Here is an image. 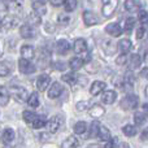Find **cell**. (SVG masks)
Masks as SVG:
<instances>
[{
  "mask_svg": "<svg viewBox=\"0 0 148 148\" xmlns=\"http://www.w3.org/2000/svg\"><path fill=\"white\" fill-rule=\"evenodd\" d=\"M144 60H146V61H148V51L146 52V57H144Z\"/></svg>",
  "mask_w": 148,
  "mask_h": 148,
  "instance_id": "cell-49",
  "label": "cell"
},
{
  "mask_svg": "<svg viewBox=\"0 0 148 148\" xmlns=\"http://www.w3.org/2000/svg\"><path fill=\"white\" fill-rule=\"evenodd\" d=\"M1 25H3V20H1V17H0V29H1Z\"/></svg>",
  "mask_w": 148,
  "mask_h": 148,
  "instance_id": "cell-51",
  "label": "cell"
},
{
  "mask_svg": "<svg viewBox=\"0 0 148 148\" xmlns=\"http://www.w3.org/2000/svg\"><path fill=\"white\" fill-rule=\"evenodd\" d=\"M138 104H139V99L136 95H126L120 103V107L122 108L123 110H130V109H135L138 108Z\"/></svg>",
  "mask_w": 148,
  "mask_h": 148,
  "instance_id": "cell-1",
  "label": "cell"
},
{
  "mask_svg": "<svg viewBox=\"0 0 148 148\" xmlns=\"http://www.w3.org/2000/svg\"><path fill=\"white\" fill-rule=\"evenodd\" d=\"M10 73V66L5 61H0V77H7Z\"/></svg>",
  "mask_w": 148,
  "mask_h": 148,
  "instance_id": "cell-37",
  "label": "cell"
},
{
  "mask_svg": "<svg viewBox=\"0 0 148 148\" xmlns=\"http://www.w3.org/2000/svg\"><path fill=\"white\" fill-rule=\"evenodd\" d=\"M61 78H62V81H64L65 83L70 84V86H74V84L77 83V81H78V77H77L74 73H65Z\"/></svg>",
  "mask_w": 148,
  "mask_h": 148,
  "instance_id": "cell-29",
  "label": "cell"
},
{
  "mask_svg": "<svg viewBox=\"0 0 148 148\" xmlns=\"http://www.w3.org/2000/svg\"><path fill=\"white\" fill-rule=\"evenodd\" d=\"M116 99H117V94H116V91H113V90H107V91H104V94H103V96H101V101L104 103V104H113V103L116 101Z\"/></svg>",
  "mask_w": 148,
  "mask_h": 148,
  "instance_id": "cell-14",
  "label": "cell"
},
{
  "mask_svg": "<svg viewBox=\"0 0 148 148\" xmlns=\"http://www.w3.org/2000/svg\"><path fill=\"white\" fill-rule=\"evenodd\" d=\"M123 79H125L126 82H129V83H134V81H135V77H134L133 72H126L125 77H123Z\"/></svg>",
  "mask_w": 148,
  "mask_h": 148,
  "instance_id": "cell-43",
  "label": "cell"
},
{
  "mask_svg": "<svg viewBox=\"0 0 148 148\" xmlns=\"http://www.w3.org/2000/svg\"><path fill=\"white\" fill-rule=\"evenodd\" d=\"M146 120H147V114L143 112V110L135 112V114H134V121H135L136 126H142L144 122H146Z\"/></svg>",
  "mask_w": 148,
  "mask_h": 148,
  "instance_id": "cell-26",
  "label": "cell"
},
{
  "mask_svg": "<svg viewBox=\"0 0 148 148\" xmlns=\"http://www.w3.org/2000/svg\"><path fill=\"white\" fill-rule=\"evenodd\" d=\"M99 127H100V123L97 122V121H94V122L91 123V126H90V134H88L90 138L97 136V134H99Z\"/></svg>",
  "mask_w": 148,
  "mask_h": 148,
  "instance_id": "cell-34",
  "label": "cell"
},
{
  "mask_svg": "<svg viewBox=\"0 0 148 148\" xmlns=\"http://www.w3.org/2000/svg\"><path fill=\"white\" fill-rule=\"evenodd\" d=\"M55 69L56 70H65L66 69V64L65 62H62V61H59V62H55Z\"/></svg>",
  "mask_w": 148,
  "mask_h": 148,
  "instance_id": "cell-44",
  "label": "cell"
},
{
  "mask_svg": "<svg viewBox=\"0 0 148 148\" xmlns=\"http://www.w3.org/2000/svg\"><path fill=\"white\" fill-rule=\"evenodd\" d=\"M46 125H47V120L44 116H36L35 120H34L33 123H31V126H33L34 129H42Z\"/></svg>",
  "mask_w": 148,
  "mask_h": 148,
  "instance_id": "cell-28",
  "label": "cell"
},
{
  "mask_svg": "<svg viewBox=\"0 0 148 148\" xmlns=\"http://www.w3.org/2000/svg\"><path fill=\"white\" fill-rule=\"evenodd\" d=\"M64 7H65V10H66L68 13L73 12V10L77 8V0H65Z\"/></svg>",
  "mask_w": 148,
  "mask_h": 148,
  "instance_id": "cell-40",
  "label": "cell"
},
{
  "mask_svg": "<svg viewBox=\"0 0 148 148\" xmlns=\"http://www.w3.org/2000/svg\"><path fill=\"white\" fill-rule=\"evenodd\" d=\"M129 64H130L131 69H138L142 65V57L138 53H131L129 57Z\"/></svg>",
  "mask_w": 148,
  "mask_h": 148,
  "instance_id": "cell-23",
  "label": "cell"
},
{
  "mask_svg": "<svg viewBox=\"0 0 148 148\" xmlns=\"http://www.w3.org/2000/svg\"><path fill=\"white\" fill-rule=\"evenodd\" d=\"M84 62L86 61H84L83 57L77 56V57H73V59L69 61V66H70V69H72L73 72H75V70H79L81 68H83Z\"/></svg>",
  "mask_w": 148,
  "mask_h": 148,
  "instance_id": "cell-19",
  "label": "cell"
},
{
  "mask_svg": "<svg viewBox=\"0 0 148 148\" xmlns=\"http://www.w3.org/2000/svg\"><path fill=\"white\" fill-rule=\"evenodd\" d=\"M21 56L25 57V59H34V56H35V49H34L33 46H29V44H23L22 47H21Z\"/></svg>",
  "mask_w": 148,
  "mask_h": 148,
  "instance_id": "cell-16",
  "label": "cell"
},
{
  "mask_svg": "<svg viewBox=\"0 0 148 148\" xmlns=\"http://www.w3.org/2000/svg\"><path fill=\"white\" fill-rule=\"evenodd\" d=\"M20 35L25 39H31L35 36V29H34V26L31 23L27 22L20 27Z\"/></svg>",
  "mask_w": 148,
  "mask_h": 148,
  "instance_id": "cell-8",
  "label": "cell"
},
{
  "mask_svg": "<svg viewBox=\"0 0 148 148\" xmlns=\"http://www.w3.org/2000/svg\"><path fill=\"white\" fill-rule=\"evenodd\" d=\"M122 131L126 136H134L138 133V129H136V125H125L122 127Z\"/></svg>",
  "mask_w": 148,
  "mask_h": 148,
  "instance_id": "cell-30",
  "label": "cell"
},
{
  "mask_svg": "<svg viewBox=\"0 0 148 148\" xmlns=\"http://www.w3.org/2000/svg\"><path fill=\"white\" fill-rule=\"evenodd\" d=\"M142 110H143L146 114H148V104H144L143 105V109H142Z\"/></svg>",
  "mask_w": 148,
  "mask_h": 148,
  "instance_id": "cell-48",
  "label": "cell"
},
{
  "mask_svg": "<svg viewBox=\"0 0 148 148\" xmlns=\"http://www.w3.org/2000/svg\"><path fill=\"white\" fill-rule=\"evenodd\" d=\"M144 34H146L144 27H139L138 30H136V39H142L144 36Z\"/></svg>",
  "mask_w": 148,
  "mask_h": 148,
  "instance_id": "cell-46",
  "label": "cell"
},
{
  "mask_svg": "<svg viewBox=\"0 0 148 148\" xmlns=\"http://www.w3.org/2000/svg\"><path fill=\"white\" fill-rule=\"evenodd\" d=\"M31 5H33V10L36 12L38 14H40V16L46 14V12H47L46 0H31Z\"/></svg>",
  "mask_w": 148,
  "mask_h": 148,
  "instance_id": "cell-13",
  "label": "cell"
},
{
  "mask_svg": "<svg viewBox=\"0 0 148 148\" xmlns=\"http://www.w3.org/2000/svg\"><path fill=\"white\" fill-rule=\"evenodd\" d=\"M88 108H90L88 101H79L78 104H77V110H78V112H84V110H87Z\"/></svg>",
  "mask_w": 148,
  "mask_h": 148,
  "instance_id": "cell-41",
  "label": "cell"
},
{
  "mask_svg": "<svg viewBox=\"0 0 148 148\" xmlns=\"http://www.w3.org/2000/svg\"><path fill=\"white\" fill-rule=\"evenodd\" d=\"M9 97H10V91L4 86H0V105L5 107L9 103Z\"/></svg>",
  "mask_w": 148,
  "mask_h": 148,
  "instance_id": "cell-20",
  "label": "cell"
},
{
  "mask_svg": "<svg viewBox=\"0 0 148 148\" xmlns=\"http://www.w3.org/2000/svg\"><path fill=\"white\" fill-rule=\"evenodd\" d=\"M29 23H31V25H39L40 23V14H38L36 12H33L30 13V16H29Z\"/></svg>",
  "mask_w": 148,
  "mask_h": 148,
  "instance_id": "cell-39",
  "label": "cell"
},
{
  "mask_svg": "<svg viewBox=\"0 0 148 148\" xmlns=\"http://www.w3.org/2000/svg\"><path fill=\"white\" fill-rule=\"evenodd\" d=\"M126 62H127V56H126V53H121L120 56L116 59V64L117 65H125Z\"/></svg>",
  "mask_w": 148,
  "mask_h": 148,
  "instance_id": "cell-42",
  "label": "cell"
},
{
  "mask_svg": "<svg viewBox=\"0 0 148 148\" xmlns=\"http://www.w3.org/2000/svg\"><path fill=\"white\" fill-rule=\"evenodd\" d=\"M62 94V86L59 82H53L48 88V97L49 99H56Z\"/></svg>",
  "mask_w": 148,
  "mask_h": 148,
  "instance_id": "cell-9",
  "label": "cell"
},
{
  "mask_svg": "<svg viewBox=\"0 0 148 148\" xmlns=\"http://www.w3.org/2000/svg\"><path fill=\"white\" fill-rule=\"evenodd\" d=\"M10 96L18 103H25L27 101V91H26L25 87H21V86H13L10 88Z\"/></svg>",
  "mask_w": 148,
  "mask_h": 148,
  "instance_id": "cell-2",
  "label": "cell"
},
{
  "mask_svg": "<svg viewBox=\"0 0 148 148\" xmlns=\"http://www.w3.org/2000/svg\"><path fill=\"white\" fill-rule=\"evenodd\" d=\"M97 136H99V139L103 142H109L110 140V131L108 130L105 126H100Z\"/></svg>",
  "mask_w": 148,
  "mask_h": 148,
  "instance_id": "cell-25",
  "label": "cell"
},
{
  "mask_svg": "<svg viewBox=\"0 0 148 148\" xmlns=\"http://www.w3.org/2000/svg\"><path fill=\"white\" fill-rule=\"evenodd\" d=\"M118 51H120V53H126L127 55L129 52L131 51V47H133V43H131V40H129V39H121L120 42H118Z\"/></svg>",
  "mask_w": 148,
  "mask_h": 148,
  "instance_id": "cell-17",
  "label": "cell"
},
{
  "mask_svg": "<svg viewBox=\"0 0 148 148\" xmlns=\"http://www.w3.org/2000/svg\"><path fill=\"white\" fill-rule=\"evenodd\" d=\"M16 138V134H14V130L10 127H7L4 131H3V135H1V139H3V143L4 144H10Z\"/></svg>",
  "mask_w": 148,
  "mask_h": 148,
  "instance_id": "cell-15",
  "label": "cell"
},
{
  "mask_svg": "<svg viewBox=\"0 0 148 148\" xmlns=\"http://www.w3.org/2000/svg\"><path fill=\"white\" fill-rule=\"evenodd\" d=\"M139 22L143 25V27H148V13L146 10H139Z\"/></svg>",
  "mask_w": 148,
  "mask_h": 148,
  "instance_id": "cell-38",
  "label": "cell"
},
{
  "mask_svg": "<svg viewBox=\"0 0 148 148\" xmlns=\"http://www.w3.org/2000/svg\"><path fill=\"white\" fill-rule=\"evenodd\" d=\"M146 96H147V97H148V86H147V87H146Z\"/></svg>",
  "mask_w": 148,
  "mask_h": 148,
  "instance_id": "cell-50",
  "label": "cell"
},
{
  "mask_svg": "<svg viewBox=\"0 0 148 148\" xmlns=\"http://www.w3.org/2000/svg\"><path fill=\"white\" fill-rule=\"evenodd\" d=\"M83 21H84V25L86 26H95L99 22V18H97V16L95 14L94 12L86 10V12L83 13Z\"/></svg>",
  "mask_w": 148,
  "mask_h": 148,
  "instance_id": "cell-11",
  "label": "cell"
},
{
  "mask_svg": "<svg viewBox=\"0 0 148 148\" xmlns=\"http://www.w3.org/2000/svg\"><path fill=\"white\" fill-rule=\"evenodd\" d=\"M51 4L53 7H60V5H64L65 4V0H49Z\"/></svg>",
  "mask_w": 148,
  "mask_h": 148,
  "instance_id": "cell-47",
  "label": "cell"
},
{
  "mask_svg": "<svg viewBox=\"0 0 148 148\" xmlns=\"http://www.w3.org/2000/svg\"><path fill=\"white\" fill-rule=\"evenodd\" d=\"M70 20H72V18H70V16L66 14V13H60L59 17H57V22H59V25H61V26L69 25Z\"/></svg>",
  "mask_w": 148,
  "mask_h": 148,
  "instance_id": "cell-33",
  "label": "cell"
},
{
  "mask_svg": "<svg viewBox=\"0 0 148 148\" xmlns=\"http://www.w3.org/2000/svg\"><path fill=\"white\" fill-rule=\"evenodd\" d=\"M140 140L148 142V127L143 129V131H142V134H140Z\"/></svg>",
  "mask_w": 148,
  "mask_h": 148,
  "instance_id": "cell-45",
  "label": "cell"
},
{
  "mask_svg": "<svg viewBox=\"0 0 148 148\" xmlns=\"http://www.w3.org/2000/svg\"><path fill=\"white\" fill-rule=\"evenodd\" d=\"M18 69L23 74H33L36 70V68L34 66V64L29 59L22 57V59H20V61H18Z\"/></svg>",
  "mask_w": 148,
  "mask_h": 148,
  "instance_id": "cell-5",
  "label": "cell"
},
{
  "mask_svg": "<svg viewBox=\"0 0 148 148\" xmlns=\"http://www.w3.org/2000/svg\"><path fill=\"white\" fill-rule=\"evenodd\" d=\"M56 49H57V52H59L60 55L68 53V52H69V49H70L69 42L65 40V39H60V40L56 43Z\"/></svg>",
  "mask_w": 148,
  "mask_h": 148,
  "instance_id": "cell-21",
  "label": "cell"
},
{
  "mask_svg": "<svg viewBox=\"0 0 148 148\" xmlns=\"http://www.w3.org/2000/svg\"><path fill=\"white\" fill-rule=\"evenodd\" d=\"M105 31H107L108 34H109L110 36H114V38H117V36H120L121 34H122V29H121V26L118 25V23L116 22H112V23H108L107 26H105Z\"/></svg>",
  "mask_w": 148,
  "mask_h": 148,
  "instance_id": "cell-10",
  "label": "cell"
},
{
  "mask_svg": "<svg viewBox=\"0 0 148 148\" xmlns=\"http://www.w3.org/2000/svg\"><path fill=\"white\" fill-rule=\"evenodd\" d=\"M73 49L78 56L83 57L84 56H88V47H87V42L84 40L83 38H79L74 42V46H73Z\"/></svg>",
  "mask_w": 148,
  "mask_h": 148,
  "instance_id": "cell-3",
  "label": "cell"
},
{
  "mask_svg": "<svg viewBox=\"0 0 148 148\" xmlns=\"http://www.w3.org/2000/svg\"><path fill=\"white\" fill-rule=\"evenodd\" d=\"M22 117H23V121H25L26 123H33V121L35 120L36 114L34 112H31V110H25V112L22 113Z\"/></svg>",
  "mask_w": 148,
  "mask_h": 148,
  "instance_id": "cell-35",
  "label": "cell"
},
{
  "mask_svg": "<svg viewBox=\"0 0 148 148\" xmlns=\"http://www.w3.org/2000/svg\"><path fill=\"white\" fill-rule=\"evenodd\" d=\"M14 23H16V20H14V18L10 17V16H7V17L3 20L1 27L4 29V30H10L12 27H14Z\"/></svg>",
  "mask_w": 148,
  "mask_h": 148,
  "instance_id": "cell-32",
  "label": "cell"
},
{
  "mask_svg": "<svg viewBox=\"0 0 148 148\" xmlns=\"http://www.w3.org/2000/svg\"><path fill=\"white\" fill-rule=\"evenodd\" d=\"M147 78H148V77H147Z\"/></svg>",
  "mask_w": 148,
  "mask_h": 148,
  "instance_id": "cell-52",
  "label": "cell"
},
{
  "mask_svg": "<svg viewBox=\"0 0 148 148\" xmlns=\"http://www.w3.org/2000/svg\"><path fill=\"white\" fill-rule=\"evenodd\" d=\"M105 87H107L105 82H103V81H95V82H92L91 87H90V94H91L92 96H96V95H99L100 92L104 91Z\"/></svg>",
  "mask_w": 148,
  "mask_h": 148,
  "instance_id": "cell-12",
  "label": "cell"
},
{
  "mask_svg": "<svg viewBox=\"0 0 148 148\" xmlns=\"http://www.w3.org/2000/svg\"><path fill=\"white\" fill-rule=\"evenodd\" d=\"M60 126H61V118L59 116H53L52 118H49V121H47L46 127L48 130V133L55 134L60 130Z\"/></svg>",
  "mask_w": 148,
  "mask_h": 148,
  "instance_id": "cell-6",
  "label": "cell"
},
{
  "mask_svg": "<svg viewBox=\"0 0 148 148\" xmlns=\"http://www.w3.org/2000/svg\"><path fill=\"white\" fill-rule=\"evenodd\" d=\"M142 7V3L139 0H126L125 1V9L127 12L133 13V12H138Z\"/></svg>",
  "mask_w": 148,
  "mask_h": 148,
  "instance_id": "cell-18",
  "label": "cell"
},
{
  "mask_svg": "<svg viewBox=\"0 0 148 148\" xmlns=\"http://www.w3.org/2000/svg\"><path fill=\"white\" fill-rule=\"evenodd\" d=\"M49 86H51V77L47 75V74H42V75L38 77V79H36V87H38L39 91L40 92L46 91Z\"/></svg>",
  "mask_w": 148,
  "mask_h": 148,
  "instance_id": "cell-7",
  "label": "cell"
},
{
  "mask_svg": "<svg viewBox=\"0 0 148 148\" xmlns=\"http://www.w3.org/2000/svg\"><path fill=\"white\" fill-rule=\"evenodd\" d=\"M73 130L77 135H82V134H84L87 131V123L84 122V121H79V122H77L75 125H74Z\"/></svg>",
  "mask_w": 148,
  "mask_h": 148,
  "instance_id": "cell-27",
  "label": "cell"
},
{
  "mask_svg": "<svg viewBox=\"0 0 148 148\" xmlns=\"http://www.w3.org/2000/svg\"><path fill=\"white\" fill-rule=\"evenodd\" d=\"M27 104L30 105L31 108H36V107H38V105H39V95H38V92H33V94L29 95Z\"/></svg>",
  "mask_w": 148,
  "mask_h": 148,
  "instance_id": "cell-31",
  "label": "cell"
},
{
  "mask_svg": "<svg viewBox=\"0 0 148 148\" xmlns=\"http://www.w3.org/2000/svg\"><path fill=\"white\" fill-rule=\"evenodd\" d=\"M61 147L64 148H74V147H79V140L75 138L74 135H70L62 142Z\"/></svg>",
  "mask_w": 148,
  "mask_h": 148,
  "instance_id": "cell-24",
  "label": "cell"
},
{
  "mask_svg": "<svg viewBox=\"0 0 148 148\" xmlns=\"http://www.w3.org/2000/svg\"><path fill=\"white\" fill-rule=\"evenodd\" d=\"M117 5H118V0H103L101 14L104 17H110L114 13Z\"/></svg>",
  "mask_w": 148,
  "mask_h": 148,
  "instance_id": "cell-4",
  "label": "cell"
},
{
  "mask_svg": "<svg viewBox=\"0 0 148 148\" xmlns=\"http://www.w3.org/2000/svg\"><path fill=\"white\" fill-rule=\"evenodd\" d=\"M135 22H136V20H135L134 17L126 18V21H125V27H123V30H125L126 33H131V30L134 29V25H135Z\"/></svg>",
  "mask_w": 148,
  "mask_h": 148,
  "instance_id": "cell-36",
  "label": "cell"
},
{
  "mask_svg": "<svg viewBox=\"0 0 148 148\" xmlns=\"http://www.w3.org/2000/svg\"><path fill=\"white\" fill-rule=\"evenodd\" d=\"M88 113H90V116L91 117H94V118H100L103 114L105 113V109L101 107V105H94V107H91L88 109Z\"/></svg>",
  "mask_w": 148,
  "mask_h": 148,
  "instance_id": "cell-22",
  "label": "cell"
}]
</instances>
